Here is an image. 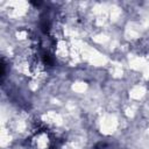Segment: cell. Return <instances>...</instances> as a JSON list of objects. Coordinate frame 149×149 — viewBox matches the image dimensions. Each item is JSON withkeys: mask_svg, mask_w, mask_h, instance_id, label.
I'll return each instance as SVG.
<instances>
[{"mask_svg": "<svg viewBox=\"0 0 149 149\" xmlns=\"http://www.w3.org/2000/svg\"><path fill=\"white\" fill-rule=\"evenodd\" d=\"M95 149H120L119 147H116L115 144H113V143H99L98 146H97V148Z\"/></svg>", "mask_w": 149, "mask_h": 149, "instance_id": "6da1fadb", "label": "cell"}]
</instances>
